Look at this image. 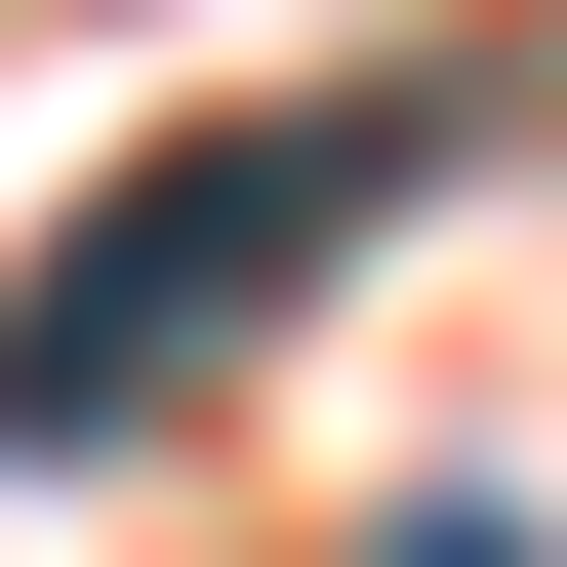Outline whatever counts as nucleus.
Masks as SVG:
<instances>
[{
	"instance_id": "f257e3e1",
	"label": "nucleus",
	"mask_w": 567,
	"mask_h": 567,
	"mask_svg": "<svg viewBox=\"0 0 567 567\" xmlns=\"http://www.w3.org/2000/svg\"><path fill=\"white\" fill-rule=\"evenodd\" d=\"M405 163H446V82H324V122H203V163H122L82 244L0 284V446H122V405H203V365H244V324L365 244Z\"/></svg>"
},
{
	"instance_id": "f03ea898",
	"label": "nucleus",
	"mask_w": 567,
	"mask_h": 567,
	"mask_svg": "<svg viewBox=\"0 0 567 567\" xmlns=\"http://www.w3.org/2000/svg\"><path fill=\"white\" fill-rule=\"evenodd\" d=\"M365 567H527V527H486V486H446V527H365Z\"/></svg>"
}]
</instances>
